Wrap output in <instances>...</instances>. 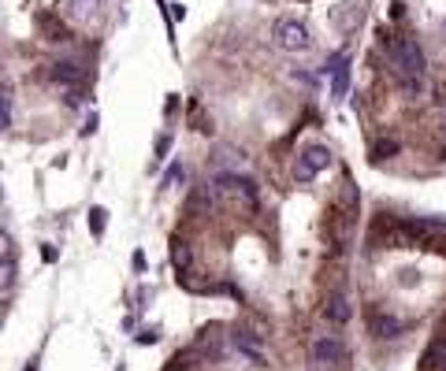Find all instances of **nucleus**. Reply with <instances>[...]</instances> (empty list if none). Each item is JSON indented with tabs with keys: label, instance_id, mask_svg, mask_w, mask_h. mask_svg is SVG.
<instances>
[{
	"label": "nucleus",
	"instance_id": "nucleus-1",
	"mask_svg": "<svg viewBox=\"0 0 446 371\" xmlns=\"http://www.w3.org/2000/svg\"><path fill=\"white\" fill-rule=\"evenodd\" d=\"M387 56L395 63V74L401 82L406 93H420L424 90V71H428V60H424V49L413 38H390L387 41Z\"/></svg>",
	"mask_w": 446,
	"mask_h": 371
},
{
	"label": "nucleus",
	"instance_id": "nucleus-2",
	"mask_svg": "<svg viewBox=\"0 0 446 371\" xmlns=\"http://www.w3.org/2000/svg\"><path fill=\"white\" fill-rule=\"evenodd\" d=\"M331 149L320 145V141H312V145H305L298 152V160H294V179L298 182H312L324 167H331Z\"/></svg>",
	"mask_w": 446,
	"mask_h": 371
},
{
	"label": "nucleus",
	"instance_id": "nucleus-3",
	"mask_svg": "<svg viewBox=\"0 0 446 371\" xmlns=\"http://www.w3.org/2000/svg\"><path fill=\"white\" fill-rule=\"evenodd\" d=\"M271 38H276V49H282V52H305L312 45L309 26L301 23V19H279Z\"/></svg>",
	"mask_w": 446,
	"mask_h": 371
},
{
	"label": "nucleus",
	"instance_id": "nucleus-4",
	"mask_svg": "<svg viewBox=\"0 0 446 371\" xmlns=\"http://www.w3.org/2000/svg\"><path fill=\"white\" fill-rule=\"evenodd\" d=\"M309 356H312V364H342L346 360V345H342V338L339 334H317L312 338V345H309Z\"/></svg>",
	"mask_w": 446,
	"mask_h": 371
},
{
	"label": "nucleus",
	"instance_id": "nucleus-5",
	"mask_svg": "<svg viewBox=\"0 0 446 371\" xmlns=\"http://www.w3.org/2000/svg\"><path fill=\"white\" fill-rule=\"evenodd\" d=\"M231 345H234L238 356L249 360V364H264V338H260L257 331H234Z\"/></svg>",
	"mask_w": 446,
	"mask_h": 371
},
{
	"label": "nucleus",
	"instance_id": "nucleus-6",
	"mask_svg": "<svg viewBox=\"0 0 446 371\" xmlns=\"http://www.w3.org/2000/svg\"><path fill=\"white\" fill-rule=\"evenodd\" d=\"M49 79L56 82V85H67V90H74V85L86 82V71H82L79 60H56V63H49Z\"/></svg>",
	"mask_w": 446,
	"mask_h": 371
},
{
	"label": "nucleus",
	"instance_id": "nucleus-7",
	"mask_svg": "<svg viewBox=\"0 0 446 371\" xmlns=\"http://www.w3.org/2000/svg\"><path fill=\"white\" fill-rule=\"evenodd\" d=\"M350 315H353V308H350V301H346V293H331L328 304H324V320L342 327V323H350Z\"/></svg>",
	"mask_w": 446,
	"mask_h": 371
},
{
	"label": "nucleus",
	"instance_id": "nucleus-8",
	"mask_svg": "<svg viewBox=\"0 0 446 371\" xmlns=\"http://www.w3.org/2000/svg\"><path fill=\"white\" fill-rule=\"evenodd\" d=\"M401 331H406V323H401L398 315H383V312L372 315V334H379V338H398Z\"/></svg>",
	"mask_w": 446,
	"mask_h": 371
},
{
	"label": "nucleus",
	"instance_id": "nucleus-9",
	"mask_svg": "<svg viewBox=\"0 0 446 371\" xmlns=\"http://www.w3.org/2000/svg\"><path fill=\"white\" fill-rule=\"evenodd\" d=\"M97 8H101V0H67V12L74 23H90L97 15Z\"/></svg>",
	"mask_w": 446,
	"mask_h": 371
},
{
	"label": "nucleus",
	"instance_id": "nucleus-10",
	"mask_svg": "<svg viewBox=\"0 0 446 371\" xmlns=\"http://www.w3.org/2000/svg\"><path fill=\"white\" fill-rule=\"evenodd\" d=\"M346 90H350V67H346V60H342L339 71L331 74V101H342Z\"/></svg>",
	"mask_w": 446,
	"mask_h": 371
},
{
	"label": "nucleus",
	"instance_id": "nucleus-11",
	"mask_svg": "<svg viewBox=\"0 0 446 371\" xmlns=\"http://www.w3.org/2000/svg\"><path fill=\"white\" fill-rule=\"evenodd\" d=\"M190 245L186 242H175V245H171V264H175V271H179V275H186V271H190Z\"/></svg>",
	"mask_w": 446,
	"mask_h": 371
},
{
	"label": "nucleus",
	"instance_id": "nucleus-12",
	"mask_svg": "<svg viewBox=\"0 0 446 371\" xmlns=\"http://www.w3.org/2000/svg\"><path fill=\"white\" fill-rule=\"evenodd\" d=\"M182 179H186V167H182V163H171V167L164 171V179H160V186H164V190H171V186L182 182Z\"/></svg>",
	"mask_w": 446,
	"mask_h": 371
},
{
	"label": "nucleus",
	"instance_id": "nucleus-13",
	"mask_svg": "<svg viewBox=\"0 0 446 371\" xmlns=\"http://www.w3.org/2000/svg\"><path fill=\"white\" fill-rule=\"evenodd\" d=\"M216 163H220V167H227V163H242V152L231 149V145H220L216 149Z\"/></svg>",
	"mask_w": 446,
	"mask_h": 371
},
{
	"label": "nucleus",
	"instance_id": "nucleus-14",
	"mask_svg": "<svg viewBox=\"0 0 446 371\" xmlns=\"http://www.w3.org/2000/svg\"><path fill=\"white\" fill-rule=\"evenodd\" d=\"M90 226H93V234L101 238L104 226H108V212H104V208H90Z\"/></svg>",
	"mask_w": 446,
	"mask_h": 371
},
{
	"label": "nucleus",
	"instance_id": "nucleus-15",
	"mask_svg": "<svg viewBox=\"0 0 446 371\" xmlns=\"http://www.w3.org/2000/svg\"><path fill=\"white\" fill-rule=\"evenodd\" d=\"M398 282H401V286H417V282H420V271H417V267H401V271H398Z\"/></svg>",
	"mask_w": 446,
	"mask_h": 371
},
{
	"label": "nucleus",
	"instance_id": "nucleus-16",
	"mask_svg": "<svg viewBox=\"0 0 446 371\" xmlns=\"http://www.w3.org/2000/svg\"><path fill=\"white\" fill-rule=\"evenodd\" d=\"M372 152H376V160H383V156H390V152H398V141H379Z\"/></svg>",
	"mask_w": 446,
	"mask_h": 371
},
{
	"label": "nucleus",
	"instance_id": "nucleus-17",
	"mask_svg": "<svg viewBox=\"0 0 446 371\" xmlns=\"http://www.w3.org/2000/svg\"><path fill=\"white\" fill-rule=\"evenodd\" d=\"M157 338H160V334H157V327H145V331L138 334V345H153Z\"/></svg>",
	"mask_w": 446,
	"mask_h": 371
},
{
	"label": "nucleus",
	"instance_id": "nucleus-18",
	"mask_svg": "<svg viewBox=\"0 0 446 371\" xmlns=\"http://www.w3.org/2000/svg\"><path fill=\"white\" fill-rule=\"evenodd\" d=\"M168 149H171V138H168V134H160V138H157V160H164V156H168Z\"/></svg>",
	"mask_w": 446,
	"mask_h": 371
},
{
	"label": "nucleus",
	"instance_id": "nucleus-19",
	"mask_svg": "<svg viewBox=\"0 0 446 371\" xmlns=\"http://www.w3.org/2000/svg\"><path fill=\"white\" fill-rule=\"evenodd\" d=\"M130 264H134V271H145V253H141V249H138V253L130 256Z\"/></svg>",
	"mask_w": 446,
	"mask_h": 371
},
{
	"label": "nucleus",
	"instance_id": "nucleus-20",
	"mask_svg": "<svg viewBox=\"0 0 446 371\" xmlns=\"http://www.w3.org/2000/svg\"><path fill=\"white\" fill-rule=\"evenodd\" d=\"M93 130H97V115L90 112V119H86V126H82V134H93Z\"/></svg>",
	"mask_w": 446,
	"mask_h": 371
},
{
	"label": "nucleus",
	"instance_id": "nucleus-21",
	"mask_svg": "<svg viewBox=\"0 0 446 371\" xmlns=\"http://www.w3.org/2000/svg\"><path fill=\"white\" fill-rule=\"evenodd\" d=\"M26 371H38V360H30V364H26Z\"/></svg>",
	"mask_w": 446,
	"mask_h": 371
}]
</instances>
